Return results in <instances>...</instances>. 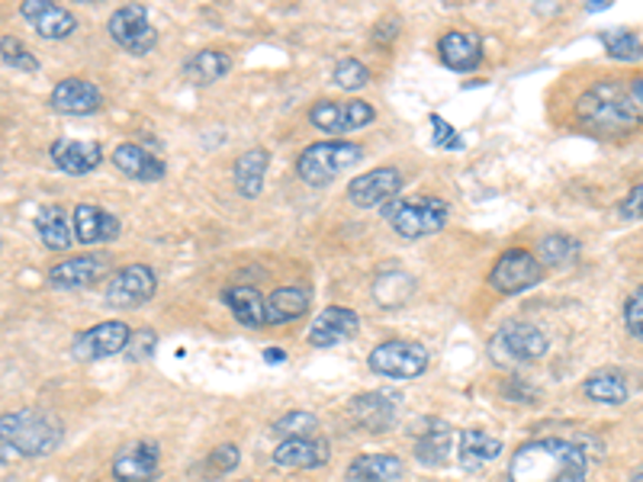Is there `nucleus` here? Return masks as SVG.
<instances>
[{"label":"nucleus","mask_w":643,"mask_h":482,"mask_svg":"<svg viewBox=\"0 0 643 482\" xmlns=\"http://www.w3.org/2000/svg\"><path fill=\"white\" fill-rule=\"evenodd\" d=\"M589 456L563 438H537L521 444L509 463V482H585Z\"/></svg>","instance_id":"obj_1"},{"label":"nucleus","mask_w":643,"mask_h":482,"mask_svg":"<svg viewBox=\"0 0 643 482\" xmlns=\"http://www.w3.org/2000/svg\"><path fill=\"white\" fill-rule=\"evenodd\" d=\"M576 120L602 135H627L641 125V107L621 81H599L576 100Z\"/></svg>","instance_id":"obj_2"},{"label":"nucleus","mask_w":643,"mask_h":482,"mask_svg":"<svg viewBox=\"0 0 643 482\" xmlns=\"http://www.w3.org/2000/svg\"><path fill=\"white\" fill-rule=\"evenodd\" d=\"M0 441L27 460L49 456L64 441V424L59 422V415L42 409H17L0 415Z\"/></svg>","instance_id":"obj_3"},{"label":"nucleus","mask_w":643,"mask_h":482,"mask_svg":"<svg viewBox=\"0 0 643 482\" xmlns=\"http://www.w3.org/2000/svg\"><path fill=\"white\" fill-rule=\"evenodd\" d=\"M361 161H364V145L358 142H344V139L312 142L297 158V178L309 187H329L351 168H358Z\"/></svg>","instance_id":"obj_4"},{"label":"nucleus","mask_w":643,"mask_h":482,"mask_svg":"<svg viewBox=\"0 0 643 482\" xmlns=\"http://www.w3.org/2000/svg\"><path fill=\"white\" fill-rule=\"evenodd\" d=\"M383 219L393 225L399 239H429L448 225L451 207L438 197H415V200H390L383 203Z\"/></svg>","instance_id":"obj_5"},{"label":"nucleus","mask_w":643,"mask_h":482,"mask_svg":"<svg viewBox=\"0 0 643 482\" xmlns=\"http://www.w3.org/2000/svg\"><path fill=\"white\" fill-rule=\"evenodd\" d=\"M551 351V338L531 322H502L490 344L495 363H534Z\"/></svg>","instance_id":"obj_6"},{"label":"nucleus","mask_w":643,"mask_h":482,"mask_svg":"<svg viewBox=\"0 0 643 482\" xmlns=\"http://www.w3.org/2000/svg\"><path fill=\"white\" fill-rule=\"evenodd\" d=\"M431 354L419 341H383L370 351L368 366L386 380H415L429 370Z\"/></svg>","instance_id":"obj_7"},{"label":"nucleus","mask_w":643,"mask_h":482,"mask_svg":"<svg viewBox=\"0 0 643 482\" xmlns=\"http://www.w3.org/2000/svg\"><path fill=\"white\" fill-rule=\"evenodd\" d=\"M544 280V264L524 251V248H509L490 271V287L502 297H519L534 290Z\"/></svg>","instance_id":"obj_8"},{"label":"nucleus","mask_w":643,"mask_h":482,"mask_svg":"<svg viewBox=\"0 0 643 482\" xmlns=\"http://www.w3.org/2000/svg\"><path fill=\"white\" fill-rule=\"evenodd\" d=\"M107 30L113 36V42H117L120 49H125L129 56H135V59L149 56V52H154V46H158V30L152 27L149 10H145L142 3H125V7H120V10L110 17Z\"/></svg>","instance_id":"obj_9"},{"label":"nucleus","mask_w":643,"mask_h":482,"mask_svg":"<svg viewBox=\"0 0 643 482\" xmlns=\"http://www.w3.org/2000/svg\"><path fill=\"white\" fill-rule=\"evenodd\" d=\"M132 341V329L125 322H100L88 332L74 334L71 341V358L78 363H93L103 361V358H117V354H125Z\"/></svg>","instance_id":"obj_10"},{"label":"nucleus","mask_w":643,"mask_h":482,"mask_svg":"<svg viewBox=\"0 0 643 482\" xmlns=\"http://www.w3.org/2000/svg\"><path fill=\"white\" fill-rule=\"evenodd\" d=\"M376 120V110L364 100H319L309 107V122L322 132H354Z\"/></svg>","instance_id":"obj_11"},{"label":"nucleus","mask_w":643,"mask_h":482,"mask_svg":"<svg viewBox=\"0 0 643 482\" xmlns=\"http://www.w3.org/2000/svg\"><path fill=\"white\" fill-rule=\"evenodd\" d=\"M154 293H158V277L152 268L149 264H129L110 280L103 300L113 309H135V305H145Z\"/></svg>","instance_id":"obj_12"},{"label":"nucleus","mask_w":643,"mask_h":482,"mask_svg":"<svg viewBox=\"0 0 643 482\" xmlns=\"http://www.w3.org/2000/svg\"><path fill=\"white\" fill-rule=\"evenodd\" d=\"M161 476V448L158 441H129L113 456V480L117 482H154Z\"/></svg>","instance_id":"obj_13"},{"label":"nucleus","mask_w":643,"mask_h":482,"mask_svg":"<svg viewBox=\"0 0 643 482\" xmlns=\"http://www.w3.org/2000/svg\"><path fill=\"white\" fill-rule=\"evenodd\" d=\"M399 190H402V171L399 168H373V171L348 183V200L358 210H370V207H383V203L396 200Z\"/></svg>","instance_id":"obj_14"},{"label":"nucleus","mask_w":643,"mask_h":482,"mask_svg":"<svg viewBox=\"0 0 643 482\" xmlns=\"http://www.w3.org/2000/svg\"><path fill=\"white\" fill-rule=\"evenodd\" d=\"M358 332H361V319H358L354 309H348V305H325L312 319L307 338L312 348H335L341 341L358 338Z\"/></svg>","instance_id":"obj_15"},{"label":"nucleus","mask_w":643,"mask_h":482,"mask_svg":"<svg viewBox=\"0 0 643 482\" xmlns=\"http://www.w3.org/2000/svg\"><path fill=\"white\" fill-rule=\"evenodd\" d=\"M49 107L62 117H93L103 107V93L88 78H64L49 93Z\"/></svg>","instance_id":"obj_16"},{"label":"nucleus","mask_w":643,"mask_h":482,"mask_svg":"<svg viewBox=\"0 0 643 482\" xmlns=\"http://www.w3.org/2000/svg\"><path fill=\"white\" fill-rule=\"evenodd\" d=\"M107 268H110L107 254H78V258L59 261L52 271L46 273V280L56 290H88L107 273Z\"/></svg>","instance_id":"obj_17"},{"label":"nucleus","mask_w":643,"mask_h":482,"mask_svg":"<svg viewBox=\"0 0 643 482\" xmlns=\"http://www.w3.org/2000/svg\"><path fill=\"white\" fill-rule=\"evenodd\" d=\"M20 13H23V20L30 23L32 30L39 32L42 39H49V42H62L78 30L74 13L59 7V3H52V0H23Z\"/></svg>","instance_id":"obj_18"},{"label":"nucleus","mask_w":643,"mask_h":482,"mask_svg":"<svg viewBox=\"0 0 643 482\" xmlns=\"http://www.w3.org/2000/svg\"><path fill=\"white\" fill-rule=\"evenodd\" d=\"M71 229H74V241L81 244H100V241H117L123 232V222L107 212L103 207L93 203H81L71 212Z\"/></svg>","instance_id":"obj_19"},{"label":"nucleus","mask_w":643,"mask_h":482,"mask_svg":"<svg viewBox=\"0 0 643 482\" xmlns=\"http://www.w3.org/2000/svg\"><path fill=\"white\" fill-rule=\"evenodd\" d=\"M454 451H458V431L441 419H425L422 434L415 438V460L431 470H441L448 466Z\"/></svg>","instance_id":"obj_20"},{"label":"nucleus","mask_w":643,"mask_h":482,"mask_svg":"<svg viewBox=\"0 0 643 482\" xmlns=\"http://www.w3.org/2000/svg\"><path fill=\"white\" fill-rule=\"evenodd\" d=\"M49 154H52L56 168L64 171V174H71V178L91 174V171L100 168V161H103L100 142H88V139H56Z\"/></svg>","instance_id":"obj_21"},{"label":"nucleus","mask_w":643,"mask_h":482,"mask_svg":"<svg viewBox=\"0 0 643 482\" xmlns=\"http://www.w3.org/2000/svg\"><path fill=\"white\" fill-rule=\"evenodd\" d=\"M348 419L351 424H358L361 431H386L390 424L396 422V399L393 395H383V392H364V395H354L348 402Z\"/></svg>","instance_id":"obj_22"},{"label":"nucleus","mask_w":643,"mask_h":482,"mask_svg":"<svg viewBox=\"0 0 643 482\" xmlns=\"http://www.w3.org/2000/svg\"><path fill=\"white\" fill-rule=\"evenodd\" d=\"M329 456L332 451L325 438H287L274 448V463L283 470H319Z\"/></svg>","instance_id":"obj_23"},{"label":"nucleus","mask_w":643,"mask_h":482,"mask_svg":"<svg viewBox=\"0 0 643 482\" xmlns=\"http://www.w3.org/2000/svg\"><path fill=\"white\" fill-rule=\"evenodd\" d=\"M438 56L441 61L451 68V71H476V64L483 61V39L476 32H463V30H451L444 32L438 39Z\"/></svg>","instance_id":"obj_24"},{"label":"nucleus","mask_w":643,"mask_h":482,"mask_svg":"<svg viewBox=\"0 0 643 482\" xmlns=\"http://www.w3.org/2000/svg\"><path fill=\"white\" fill-rule=\"evenodd\" d=\"M110 161L123 171L125 178H132V181L139 183H158L168 174V164H164L161 158H154L149 149L135 145V142L117 145L113 154H110Z\"/></svg>","instance_id":"obj_25"},{"label":"nucleus","mask_w":643,"mask_h":482,"mask_svg":"<svg viewBox=\"0 0 643 482\" xmlns=\"http://www.w3.org/2000/svg\"><path fill=\"white\" fill-rule=\"evenodd\" d=\"M502 456V441L483 431V428H466L458 434V460L463 470H483L486 463Z\"/></svg>","instance_id":"obj_26"},{"label":"nucleus","mask_w":643,"mask_h":482,"mask_svg":"<svg viewBox=\"0 0 643 482\" xmlns=\"http://www.w3.org/2000/svg\"><path fill=\"white\" fill-rule=\"evenodd\" d=\"M309 302L312 293L300 283H290V287H277L274 293L264 300V315H268V325H290L297 319H303L309 312Z\"/></svg>","instance_id":"obj_27"},{"label":"nucleus","mask_w":643,"mask_h":482,"mask_svg":"<svg viewBox=\"0 0 643 482\" xmlns=\"http://www.w3.org/2000/svg\"><path fill=\"white\" fill-rule=\"evenodd\" d=\"M268 168H271V154L264 149H248L235 158V168H232V178H235V187L239 193L254 200L261 197L264 190V178H268Z\"/></svg>","instance_id":"obj_28"},{"label":"nucleus","mask_w":643,"mask_h":482,"mask_svg":"<svg viewBox=\"0 0 643 482\" xmlns=\"http://www.w3.org/2000/svg\"><path fill=\"white\" fill-rule=\"evenodd\" d=\"M402 460L393 456V453H364V456H358L351 466H348V473H344V480L348 482H399L402 480Z\"/></svg>","instance_id":"obj_29"},{"label":"nucleus","mask_w":643,"mask_h":482,"mask_svg":"<svg viewBox=\"0 0 643 482\" xmlns=\"http://www.w3.org/2000/svg\"><path fill=\"white\" fill-rule=\"evenodd\" d=\"M36 225V235L39 241L49 248V251H68L74 244V229H71V219L62 207H42L32 219Z\"/></svg>","instance_id":"obj_30"},{"label":"nucleus","mask_w":643,"mask_h":482,"mask_svg":"<svg viewBox=\"0 0 643 482\" xmlns=\"http://www.w3.org/2000/svg\"><path fill=\"white\" fill-rule=\"evenodd\" d=\"M582 392L589 402L599 405H621L631 395V383L621 370H595L582 380Z\"/></svg>","instance_id":"obj_31"},{"label":"nucleus","mask_w":643,"mask_h":482,"mask_svg":"<svg viewBox=\"0 0 643 482\" xmlns=\"http://www.w3.org/2000/svg\"><path fill=\"white\" fill-rule=\"evenodd\" d=\"M222 302L229 305V312L235 315L239 325L245 329H264L268 315H264V297L254 287H229L222 293Z\"/></svg>","instance_id":"obj_32"},{"label":"nucleus","mask_w":643,"mask_h":482,"mask_svg":"<svg viewBox=\"0 0 643 482\" xmlns=\"http://www.w3.org/2000/svg\"><path fill=\"white\" fill-rule=\"evenodd\" d=\"M229 71H232V59L222 49H203V52L190 56L184 64L187 81L197 88H210L215 81H222Z\"/></svg>","instance_id":"obj_33"},{"label":"nucleus","mask_w":643,"mask_h":482,"mask_svg":"<svg viewBox=\"0 0 643 482\" xmlns=\"http://www.w3.org/2000/svg\"><path fill=\"white\" fill-rule=\"evenodd\" d=\"M370 293H373V302H376V305H383V309H399V305H405V302L412 300V293H415V277L405 271L376 273Z\"/></svg>","instance_id":"obj_34"},{"label":"nucleus","mask_w":643,"mask_h":482,"mask_svg":"<svg viewBox=\"0 0 643 482\" xmlns=\"http://www.w3.org/2000/svg\"><path fill=\"white\" fill-rule=\"evenodd\" d=\"M537 261L541 264H547V268H570V264H576L582 254V244L573 235H563V232H556V235H547V239L541 241V248H537Z\"/></svg>","instance_id":"obj_35"},{"label":"nucleus","mask_w":643,"mask_h":482,"mask_svg":"<svg viewBox=\"0 0 643 482\" xmlns=\"http://www.w3.org/2000/svg\"><path fill=\"white\" fill-rule=\"evenodd\" d=\"M599 39H602L605 52H609L614 61H641L643 59V42L637 32L624 30V27H612V30L602 32Z\"/></svg>","instance_id":"obj_36"},{"label":"nucleus","mask_w":643,"mask_h":482,"mask_svg":"<svg viewBox=\"0 0 643 482\" xmlns=\"http://www.w3.org/2000/svg\"><path fill=\"white\" fill-rule=\"evenodd\" d=\"M0 61L13 71H23V74L39 71V56L17 36H0Z\"/></svg>","instance_id":"obj_37"},{"label":"nucleus","mask_w":643,"mask_h":482,"mask_svg":"<svg viewBox=\"0 0 643 482\" xmlns=\"http://www.w3.org/2000/svg\"><path fill=\"white\" fill-rule=\"evenodd\" d=\"M332 81L341 91H361L370 84V68L358 59H341L332 71Z\"/></svg>","instance_id":"obj_38"},{"label":"nucleus","mask_w":643,"mask_h":482,"mask_svg":"<svg viewBox=\"0 0 643 482\" xmlns=\"http://www.w3.org/2000/svg\"><path fill=\"white\" fill-rule=\"evenodd\" d=\"M319 431V419L312 412H287L280 422H274V434L287 438H315Z\"/></svg>","instance_id":"obj_39"},{"label":"nucleus","mask_w":643,"mask_h":482,"mask_svg":"<svg viewBox=\"0 0 643 482\" xmlns=\"http://www.w3.org/2000/svg\"><path fill=\"white\" fill-rule=\"evenodd\" d=\"M429 125H431V142H434V149L463 151V139H460L458 125H451V122L444 120V117H438V113H431Z\"/></svg>","instance_id":"obj_40"},{"label":"nucleus","mask_w":643,"mask_h":482,"mask_svg":"<svg viewBox=\"0 0 643 482\" xmlns=\"http://www.w3.org/2000/svg\"><path fill=\"white\" fill-rule=\"evenodd\" d=\"M242 453L235 444H219L210 456H207V466H210V476H225L239 466Z\"/></svg>","instance_id":"obj_41"},{"label":"nucleus","mask_w":643,"mask_h":482,"mask_svg":"<svg viewBox=\"0 0 643 482\" xmlns=\"http://www.w3.org/2000/svg\"><path fill=\"white\" fill-rule=\"evenodd\" d=\"M624 329L631 332V338L643 341V283L624 302Z\"/></svg>","instance_id":"obj_42"},{"label":"nucleus","mask_w":643,"mask_h":482,"mask_svg":"<svg viewBox=\"0 0 643 482\" xmlns=\"http://www.w3.org/2000/svg\"><path fill=\"white\" fill-rule=\"evenodd\" d=\"M154 344H158V334L152 329H145V332H135L132 334V341H129V348H125V358L132 363L139 361H149L154 354Z\"/></svg>","instance_id":"obj_43"},{"label":"nucleus","mask_w":643,"mask_h":482,"mask_svg":"<svg viewBox=\"0 0 643 482\" xmlns=\"http://www.w3.org/2000/svg\"><path fill=\"white\" fill-rule=\"evenodd\" d=\"M617 215L624 219V222H641L643 219V183L637 187H631V193L617 203Z\"/></svg>","instance_id":"obj_44"},{"label":"nucleus","mask_w":643,"mask_h":482,"mask_svg":"<svg viewBox=\"0 0 643 482\" xmlns=\"http://www.w3.org/2000/svg\"><path fill=\"white\" fill-rule=\"evenodd\" d=\"M399 30H402V23H399L396 17H386V20H380V23L373 27L370 39H373V42H393L399 36Z\"/></svg>","instance_id":"obj_45"},{"label":"nucleus","mask_w":643,"mask_h":482,"mask_svg":"<svg viewBox=\"0 0 643 482\" xmlns=\"http://www.w3.org/2000/svg\"><path fill=\"white\" fill-rule=\"evenodd\" d=\"M627 91H631L634 103L641 107V113H643V74H637V78H631V81H627Z\"/></svg>","instance_id":"obj_46"},{"label":"nucleus","mask_w":643,"mask_h":482,"mask_svg":"<svg viewBox=\"0 0 643 482\" xmlns=\"http://www.w3.org/2000/svg\"><path fill=\"white\" fill-rule=\"evenodd\" d=\"M264 361L268 363L287 361V351H280V348H268V351H264Z\"/></svg>","instance_id":"obj_47"},{"label":"nucleus","mask_w":643,"mask_h":482,"mask_svg":"<svg viewBox=\"0 0 643 482\" xmlns=\"http://www.w3.org/2000/svg\"><path fill=\"white\" fill-rule=\"evenodd\" d=\"M13 456H17V453L10 451V448H7V444H3V441H0V466H7V463H10V460H13Z\"/></svg>","instance_id":"obj_48"},{"label":"nucleus","mask_w":643,"mask_h":482,"mask_svg":"<svg viewBox=\"0 0 643 482\" xmlns=\"http://www.w3.org/2000/svg\"><path fill=\"white\" fill-rule=\"evenodd\" d=\"M609 7H612V3H602V0H592V3H589V10H592V13H599V10H609Z\"/></svg>","instance_id":"obj_49"},{"label":"nucleus","mask_w":643,"mask_h":482,"mask_svg":"<svg viewBox=\"0 0 643 482\" xmlns=\"http://www.w3.org/2000/svg\"><path fill=\"white\" fill-rule=\"evenodd\" d=\"M631 482H643V470H641V473H637V476H634V480H631Z\"/></svg>","instance_id":"obj_50"},{"label":"nucleus","mask_w":643,"mask_h":482,"mask_svg":"<svg viewBox=\"0 0 643 482\" xmlns=\"http://www.w3.org/2000/svg\"><path fill=\"white\" fill-rule=\"evenodd\" d=\"M0 251H3V239H0Z\"/></svg>","instance_id":"obj_51"},{"label":"nucleus","mask_w":643,"mask_h":482,"mask_svg":"<svg viewBox=\"0 0 643 482\" xmlns=\"http://www.w3.org/2000/svg\"><path fill=\"white\" fill-rule=\"evenodd\" d=\"M245 482H261V480H245Z\"/></svg>","instance_id":"obj_52"}]
</instances>
